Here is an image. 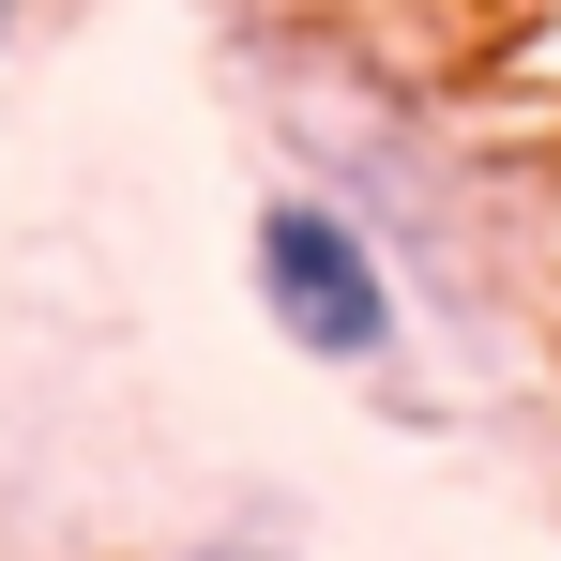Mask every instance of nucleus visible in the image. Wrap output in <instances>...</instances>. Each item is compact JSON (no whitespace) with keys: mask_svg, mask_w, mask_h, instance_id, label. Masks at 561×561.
Returning <instances> with one entry per match:
<instances>
[{"mask_svg":"<svg viewBox=\"0 0 561 561\" xmlns=\"http://www.w3.org/2000/svg\"><path fill=\"white\" fill-rule=\"evenodd\" d=\"M0 31H15V0H0Z\"/></svg>","mask_w":561,"mask_h":561,"instance_id":"nucleus-3","label":"nucleus"},{"mask_svg":"<svg viewBox=\"0 0 561 561\" xmlns=\"http://www.w3.org/2000/svg\"><path fill=\"white\" fill-rule=\"evenodd\" d=\"M243 274H259V319H274L304 365L365 379L379 350H394V274H379V228L350 213V197H319V183L259 197V228H243Z\"/></svg>","mask_w":561,"mask_h":561,"instance_id":"nucleus-1","label":"nucleus"},{"mask_svg":"<svg viewBox=\"0 0 561 561\" xmlns=\"http://www.w3.org/2000/svg\"><path fill=\"white\" fill-rule=\"evenodd\" d=\"M197 561H274V547H197Z\"/></svg>","mask_w":561,"mask_h":561,"instance_id":"nucleus-2","label":"nucleus"}]
</instances>
